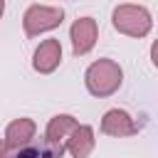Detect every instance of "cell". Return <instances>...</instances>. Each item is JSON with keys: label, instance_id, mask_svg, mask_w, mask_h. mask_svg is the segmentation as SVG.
<instances>
[{"label": "cell", "instance_id": "cell-2", "mask_svg": "<svg viewBox=\"0 0 158 158\" xmlns=\"http://www.w3.org/2000/svg\"><path fill=\"white\" fill-rule=\"evenodd\" d=\"M114 27L131 37H146L151 32V12L141 5H118L114 10Z\"/></svg>", "mask_w": 158, "mask_h": 158}, {"label": "cell", "instance_id": "cell-5", "mask_svg": "<svg viewBox=\"0 0 158 158\" xmlns=\"http://www.w3.org/2000/svg\"><path fill=\"white\" fill-rule=\"evenodd\" d=\"M72 49L74 54H86L96 44V20L91 17H79L72 25Z\"/></svg>", "mask_w": 158, "mask_h": 158}, {"label": "cell", "instance_id": "cell-3", "mask_svg": "<svg viewBox=\"0 0 158 158\" xmlns=\"http://www.w3.org/2000/svg\"><path fill=\"white\" fill-rule=\"evenodd\" d=\"M64 20V12L59 7H47V5H32L25 17H22V25H25V32L32 37V35H40V32H47V30H54L59 27Z\"/></svg>", "mask_w": 158, "mask_h": 158}, {"label": "cell", "instance_id": "cell-1", "mask_svg": "<svg viewBox=\"0 0 158 158\" xmlns=\"http://www.w3.org/2000/svg\"><path fill=\"white\" fill-rule=\"evenodd\" d=\"M84 79H86V89L94 96H109L121 86L123 74H121V67L114 59H99L86 69Z\"/></svg>", "mask_w": 158, "mask_h": 158}, {"label": "cell", "instance_id": "cell-9", "mask_svg": "<svg viewBox=\"0 0 158 158\" xmlns=\"http://www.w3.org/2000/svg\"><path fill=\"white\" fill-rule=\"evenodd\" d=\"M32 136H35V121L32 118H17L5 131V138H7V146L10 148H17V146L30 143Z\"/></svg>", "mask_w": 158, "mask_h": 158}, {"label": "cell", "instance_id": "cell-8", "mask_svg": "<svg viewBox=\"0 0 158 158\" xmlns=\"http://www.w3.org/2000/svg\"><path fill=\"white\" fill-rule=\"evenodd\" d=\"M64 148H69V153L74 158H89V153L94 151V131H91V126H79L77 123V128L69 133Z\"/></svg>", "mask_w": 158, "mask_h": 158}, {"label": "cell", "instance_id": "cell-11", "mask_svg": "<svg viewBox=\"0 0 158 158\" xmlns=\"http://www.w3.org/2000/svg\"><path fill=\"white\" fill-rule=\"evenodd\" d=\"M5 151H7V143H5V141H0V158L5 156Z\"/></svg>", "mask_w": 158, "mask_h": 158}, {"label": "cell", "instance_id": "cell-12", "mask_svg": "<svg viewBox=\"0 0 158 158\" xmlns=\"http://www.w3.org/2000/svg\"><path fill=\"white\" fill-rule=\"evenodd\" d=\"M2 10H5V0H0V15H2Z\"/></svg>", "mask_w": 158, "mask_h": 158}, {"label": "cell", "instance_id": "cell-7", "mask_svg": "<svg viewBox=\"0 0 158 158\" xmlns=\"http://www.w3.org/2000/svg\"><path fill=\"white\" fill-rule=\"evenodd\" d=\"M59 59H62V47H59V42H57V40H44V42L37 47V52H35L32 67H35L40 74H49V72L57 69Z\"/></svg>", "mask_w": 158, "mask_h": 158}, {"label": "cell", "instance_id": "cell-10", "mask_svg": "<svg viewBox=\"0 0 158 158\" xmlns=\"http://www.w3.org/2000/svg\"><path fill=\"white\" fill-rule=\"evenodd\" d=\"M5 158H54L47 146H17Z\"/></svg>", "mask_w": 158, "mask_h": 158}, {"label": "cell", "instance_id": "cell-4", "mask_svg": "<svg viewBox=\"0 0 158 158\" xmlns=\"http://www.w3.org/2000/svg\"><path fill=\"white\" fill-rule=\"evenodd\" d=\"M74 128H77V121L72 116H67V114H59V116H54L49 121V126H47V146H49L54 158H62L64 143H67V138H69V133Z\"/></svg>", "mask_w": 158, "mask_h": 158}, {"label": "cell", "instance_id": "cell-6", "mask_svg": "<svg viewBox=\"0 0 158 158\" xmlns=\"http://www.w3.org/2000/svg\"><path fill=\"white\" fill-rule=\"evenodd\" d=\"M101 131L104 133H109V136H133L136 131H138V126L133 123V118L126 114V111H121V109H111V111H106L104 114V118H101Z\"/></svg>", "mask_w": 158, "mask_h": 158}]
</instances>
